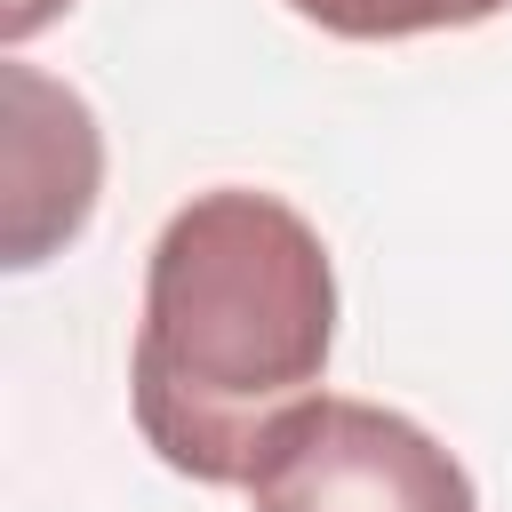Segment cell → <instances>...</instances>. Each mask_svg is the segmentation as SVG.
Listing matches in <instances>:
<instances>
[{"instance_id": "4", "label": "cell", "mask_w": 512, "mask_h": 512, "mask_svg": "<svg viewBox=\"0 0 512 512\" xmlns=\"http://www.w3.org/2000/svg\"><path fill=\"white\" fill-rule=\"evenodd\" d=\"M304 24L336 40H416V32H464L504 16L512 0H288Z\"/></svg>"}, {"instance_id": "5", "label": "cell", "mask_w": 512, "mask_h": 512, "mask_svg": "<svg viewBox=\"0 0 512 512\" xmlns=\"http://www.w3.org/2000/svg\"><path fill=\"white\" fill-rule=\"evenodd\" d=\"M64 8H72V0H0V32H8V48H16V40H32L40 24H56Z\"/></svg>"}, {"instance_id": "3", "label": "cell", "mask_w": 512, "mask_h": 512, "mask_svg": "<svg viewBox=\"0 0 512 512\" xmlns=\"http://www.w3.org/2000/svg\"><path fill=\"white\" fill-rule=\"evenodd\" d=\"M0 104H8V224H0V264L32 272L80 224L96 216L104 192V136L80 88L48 80L40 64H0Z\"/></svg>"}, {"instance_id": "2", "label": "cell", "mask_w": 512, "mask_h": 512, "mask_svg": "<svg viewBox=\"0 0 512 512\" xmlns=\"http://www.w3.org/2000/svg\"><path fill=\"white\" fill-rule=\"evenodd\" d=\"M248 512H480V496L416 416L312 392L264 432Z\"/></svg>"}, {"instance_id": "1", "label": "cell", "mask_w": 512, "mask_h": 512, "mask_svg": "<svg viewBox=\"0 0 512 512\" xmlns=\"http://www.w3.org/2000/svg\"><path fill=\"white\" fill-rule=\"evenodd\" d=\"M336 352V264L280 192H192L144 256L128 408L144 448L200 480L248 488L264 432L304 408Z\"/></svg>"}]
</instances>
